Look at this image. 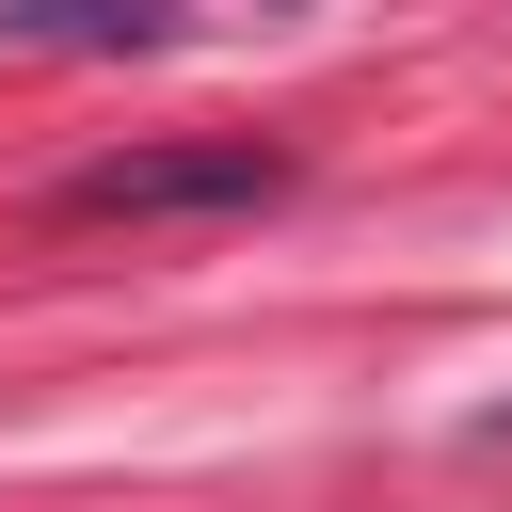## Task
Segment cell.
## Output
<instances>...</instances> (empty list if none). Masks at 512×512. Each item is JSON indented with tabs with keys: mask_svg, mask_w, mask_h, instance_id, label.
Listing matches in <instances>:
<instances>
[{
	"mask_svg": "<svg viewBox=\"0 0 512 512\" xmlns=\"http://www.w3.org/2000/svg\"><path fill=\"white\" fill-rule=\"evenodd\" d=\"M288 192V144L224 128V144H112L64 176V224H192V208H272Z\"/></svg>",
	"mask_w": 512,
	"mask_h": 512,
	"instance_id": "1",
	"label": "cell"
},
{
	"mask_svg": "<svg viewBox=\"0 0 512 512\" xmlns=\"http://www.w3.org/2000/svg\"><path fill=\"white\" fill-rule=\"evenodd\" d=\"M16 48H176L192 0H0Z\"/></svg>",
	"mask_w": 512,
	"mask_h": 512,
	"instance_id": "2",
	"label": "cell"
},
{
	"mask_svg": "<svg viewBox=\"0 0 512 512\" xmlns=\"http://www.w3.org/2000/svg\"><path fill=\"white\" fill-rule=\"evenodd\" d=\"M480 432H496V448H512V400H496V416H480Z\"/></svg>",
	"mask_w": 512,
	"mask_h": 512,
	"instance_id": "3",
	"label": "cell"
}]
</instances>
